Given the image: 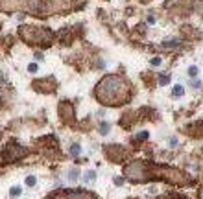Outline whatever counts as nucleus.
Segmentation results:
<instances>
[{"label": "nucleus", "instance_id": "a211bd4d", "mask_svg": "<svg viewBox=\"0 0 203 199\" xmlns=\"http://www.w3.org/2000/svg\"><path fill=\"white\" fill-rule=\"evenodd\" d=\"M199 197H201V199H203V188H201V192H199Z\"/></svg>", "mask_w": 203, "mask_h": 199}, {"label": "nucleus", "instance_id": "39448f33", "mask_svg": "<svg viewBox=\"0 0 203 199\" xmlns=\"http://www.w3.org/2000/svg\"><path fill=\"white\" fill-rule=\"evenodd\" d=\"M83 181H85V183H94V181H96V173H94V171H87V173L83 175Z\"/></svg>", "mask_w": 203, "mask_h": 199}, {"label": "nucleus", "instance_id": "2eb2a0df", "mask_svg": "<svg viewBox=\"0 0 203 199\" xmlns=\"http://www.w3.org/2000/svg\"><path fill=\"white\" fill-rule=\"evenodd\" d=\"M113 181H115V184H122V183H124V179H122V177H115Z\"/></svg>", "mask_w": 203, "mask_h": 199}, {"label": "nucleus", "instance_id": "20e7f679", "mask_svg": "<svg viewBox=\"0 0 203 199\" xmlns=\"http://www.w3.org/2000/svg\"><path fill=\"white\" fill-rule=\"evenodd\" d=\"M66 199H94V195L87 192H70L66 194Z\"/></svg>", "mask_w": 203, "mask_h": 199}, {"label": "nucleus", "instance_id": "6e6552de", "mask_svg": "<svg viewBox=\"0 0 203 199\" xmlns=\"http://www.w3.org/2000/svg\"><path fill=\"white\" fill-rule=\"evenodd\" d=\"M69 179H70V181H76V179H78V170H72V171L69 173Z\"/></svg>", "mask_w": 203, "mask_h": 199}, {"label": "nucleus", "instance_id": "f257e3e1", "mask_svg": "<svg viewBox=\"0 0 203 199\" xmlns=\"http://www.w3.org/2000/svg\"><path fill=\"white\" fill-rule=\"evenodd\" d=\"M96 96L105 105H122L129 98V85L120 76H105L96 87Z\"/></svg>", "mask_w": 203, "mask_h": 199}, {"label": "nucleus", "instance_id": "4468645a", "mask_svg": "<svg viewBox=\"0 0 203 199\" xmlns=\"http://www.w3.org/2000/svg\"><path fill=\"white\" fill-rule=\"evenodd\" d=\"M168 81H170V78H168V76H163V78H161V85H166Z\"/></svg>", "mask_w": 203, "mask_h": 199}, {"label": "nucleus", "instance_id": "dca6fc26", "mask_svg": "<svg viewBox=\"0 0 203 199\" xmlns=\"http://www.w3.org/2000/svg\"><path fill=\"white\" fill-rule=\"evenodd\" d=\"M139 138L142 140V138H148V133L146 131H142V133H139Z\"/></svg>", "mask_w": 203, "mask_h": 199}, {"label": "nucleus", "instance_id": "ddd939ff", "mask_svg": "<svg viewBox=\"0 0 203 199\" xmlns=\"http://www.w3.org/2000/svg\"><path fill=\"white\" fill-rule=\"evenodd\" d=\"M28 70H30V72H37V65H35V63H32V65L28 66Z\"/></svg>", "mask_w": 203, "mask_h": 199}, {"label": "nucleus", "instance_id": "9d476101", "mask_svg": "<svg viewBox=\"0 0 203 199\" xmlns=\"http://www.w3.org/2000/svg\"><path fill=\"white\" fill-rule=\"evenodd\" d=\"M26 184H28V186H33V184H35V177H33V175L26 179Z\"/></svg>", "mask_w": 203, "mask_h": 199}, {"label": "nucleus", "instance_id": "f03ea898", "mask_svg": "<svg viewBox=\"0 0 203 199\" xmlns=\"http://www.w3.org/2000/svg\"><path fill=\"white\" fill-rule=\"evenodd\" d=\"M20 35L24 37L26 41L30 42H42V39L50 41L52 39V33L42 30V28H35V26H22L20 28Z\"/></svg>", "mask_w": 203, "mask_h": 199}, {"label": "nucleus", "instance_id": "7ed1b4c3", "mask_svg": "<svg viewBox=\"0 0 203 199\" xmlns=\"http://www.w3.org/2000/svg\"><path fill=\"white\" fill-rule=\"evenodd\" d=\"M8 153H9L11 159H19V157H22V155L26 153V148H20V146H15V144H13V146L9 148Z\"/></svg>", "mask_w": 203, "mask_h": 199}, {"label": "nucleus", "instance_id": "0eeeda50", "mask_svg": "<svg viewBox=\"0 0 203 199\" xmlns=\"http://www.w3.org/2000/svg\"><path fill=\"white\" fill-rule=\"evenodd\" d=\"M100 133H102V135H107V133H109V124H102L100 125Z\"/></svg>", "mask_w": 203, "mask_h": 199}, {"label": "nucleus", "instance_id": "f8f14e48", "mask_svg": "<svg viewBox=\"0 0 203 199\" xmlns=\"http://www.w3.org/2000/svg\"><path fill=\"white\" fill-rule=\"evenodd\" d=\"M11 195H20V188H11Z\"/></svg>", "mask_w": 203, "mask_h": 199}, {"label": "nucleus", "instance_id": "f3484780", "mask_svg": "<svg viewBox=\"0 0 203 199\" xmlns=\"http://www.w3.org/2000/svg\"><path fill=\"white\" fill-rule=\"evenodd\" d=\"M151 65H161V59H159V57H155V59H151Z\"/></svg>", "mask_w": 203, "mask_h": 199}, {"label": "nucleus", "instance_id": "1a4fd4ad", "mask_svg": "<svg viewBox=\"0 0 203 199\" xmlns=\"http://www.w3.org/2000/svg\"><path fill=\"white\" fill-rule=\"evenodd\" d=\"M70 153H72V155H78V153H80V146H78V144H74V146L70 148Z\"/></svg>", "mask_w": 203, "mask_h": 199}, {"label": "nucleus", "instance_id": "423d86ee", "mask_svg": "<svg viewBox=\"0 0 203 199\" xmlns=\"http://www.w3.org/2000/svg\"><path fill=\"white\" fill-rule=\"evenodd\" d=\"M172 92H174V96H183V92H185V91H183V87H179V85H177V87H174V91H172Z\"/></svg>", "mask_w": 203, "mask_h": 199}, {"label": "nucleus", "instance_id": "9b49d317", "mask_svg": "<svg viewBox=\"0 0 203 199\" xmlns=\"http://www.w3.org/2000/svg\"><path fill=\"white\" fill-rule=\"evenodd\" d=\"M196 74H198V68H196V66H190V68H188V76H192V78H194Z\"/></svg>", "mask_w": 203, "mask_h": 199}]
</instances>
